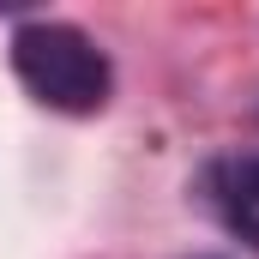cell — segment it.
<instances>
[{"mask_svg":"<svg viewBox=\"0 0 259 259\" xmlns=\"http://www.w3.org/2000/svg\"><path fill=\"white\" fill-rule=\"evenodd\" d=\"M217 199L229 211V223L241 235L259 241V157H241V163H223L217 169Z\"/></svg>","mask_w":259,"mask_h":259,"instance_id":"2","label":"cell"},{"mask_svg":"<svg viewBox=\"0 0 259 259\" xmlns=\"http://www.w3.org/2000/svg\"><path fill=\"white\" fill-rule=\"evenodd\" d=\"M12 72L55 115H97L115 91L109 55L78 24H61V18H30L12 30Z\"/></svg>","mask_w":259,"mask_h":259,"instance_id":"1","label":"cell"},{"mask_svg":"<svg viewBox=\"0 0 259 259\" xmlns=\"http://www.w3.org/2000/svg\"><path fill=\"white\" fill-rule=\"evenodd\" d=\"M199 259H211V253H199Z\"/></svg>","mask_w":259,"mask_h":259,"instance_id":"3","label":"cell"}]
</instances>
